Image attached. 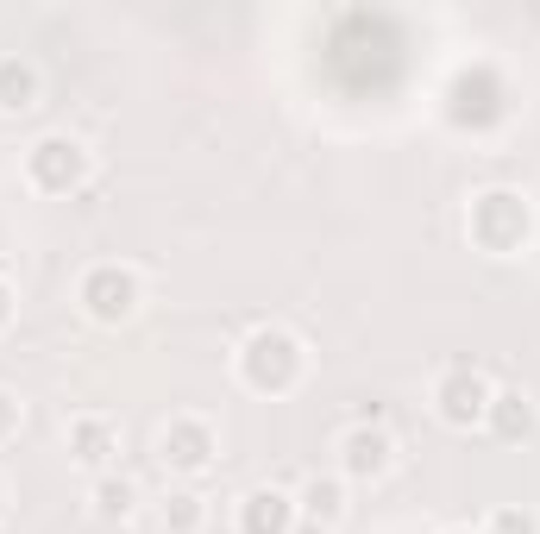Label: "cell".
I'll return each mask as SVG.
<instances>
[{
	"instance_id": "cell-1",
	"label": "cell",
	"mask_w": 540,
	"mask_h": 534,
	"mask_svg": "<svg viewBox=\"0 0 540 534\" xmlns=\"http://www.w3.org/2000/svg\"><path fill=\"white\" fill-rule=\"evenodd\" d=\"M384 453H390L384 440H365V434L352 440V465H358V472H384Z\"/></svg>"
},
{
	"instance_id": "cell-2",
	"label": "cell",
	"mask_w": 540,
	"mask_h": 534,
	"mask_svg": "<svg viewBox=\"0 0 540 534\" xmlns=\"http://www.w3.org/2000/svg\"><path fill=\"white\" fill-rule=\"evenodd\" d=\"M0 89H6V95H19V108H25V95H32V76L6 63V70H0Z\"/></svg>"
}]
</instances>
